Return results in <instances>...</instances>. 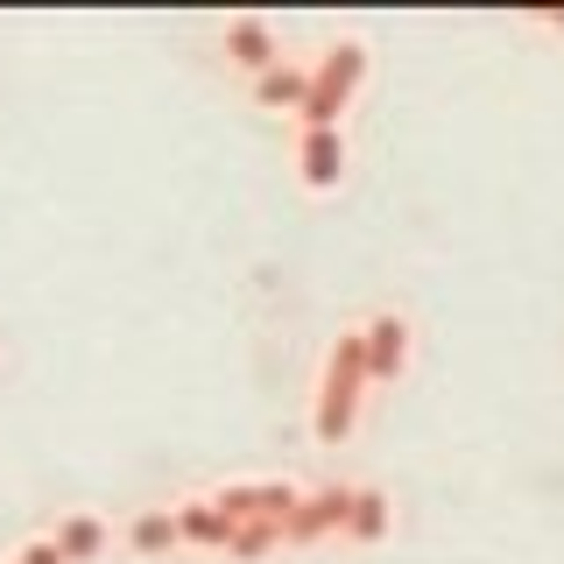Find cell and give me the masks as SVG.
Listing matches in <instances>:
<instances>
[{
	"mask_svg": "<svg viewBox=\"0 0 564 564\" xmlns=\"http://www.w3.org/2000/svg\"><path fill=\"white\" fill-rule=\"evenodd\" d=\"M170 508H176V536H184V551H226L234 529H240L212 494H184V501H170Z\"/></svg>",
	"mask_w": 564,
	"mask_h": 564,
	"instance_id": "cell-7",
	"label": "cell"
},
{
	"mask_svg": "<svg viewBox=\"0 0 564 564\" xmlns=\"http://www.w3.org/2000/svg\"><path fill=\"white\" fill-rule=\"evenodd\" d=\"M254 106L261 113H304V99H311V64H296V57H282L275 70H261L254 85Z\"/></svg>",
	"mask_w": 564,
	"mask_h": 564,
	"instance_id": "cell-9",
	"label": "cell"
},
{
	"mask_svg": "<svg viewBox=\"0 0 564 564\" xmlns=\"http://www.w3.org/2000/svg\"><path fill=\"white\" fill-rule=\"evenodd\" d=\"M367 332L346 325L339 339H332L325 367H317V402H311V437L317 445H346L352 423H360V402H367Z\"/></svg>",
	"mask_w": 564,
	"mask_h": 564,
	"instance_id": "cell-1",
	"label": "cell"
},
{
	"mask_svg": "<svg viewBox=\"0 0 564 564\" xmlns=\"http://www.w3.org/2000/svg\"><path fill=\"white\" fill-rule=\"evenodd\" d=\"M346 128H296V184L304 191H339L346 184Z\"/></svg>",
	"mask_w": 564,
	"mask_h": 564,
	"instance_id": "cell-5",
	"label": "cell"
},
{
	"mask_svg": "<svg viewBox=\"0 0 564 564\" xmlns=\"http://www.w3.org/2000/svg\"><path fill=\"white\" fill-rule=\"evenodd\" d=\"M367 381L375 388H395L402 375H410V352H416V325L402 311H375L367 317Z\"/></svg>",
	"mask_w": 564,
	"mask_h": 564,
	"instance_id": "cell-4",
	"label": "cell"
},
{
	"mask_svg": "<svg viewBox=\"0 0 564 564\" xmlns=\"http://www.w3.org/2000/svg\"><path fill=\"white\" fill-rule=\"evenodd\" d=\"M367 64L375 57H367L360 35H339V43L311 64V99H304V113H296V128H339L346 106L360 99V85H367Z\"/></svg>",
	"mask_w": 564,
	"mask_h": 564,
	"instance_id": "cell-2",
	"label": "cell"
},
{
	"mask_svg": "<svg viewBox=\"0 0 564 564\" xmlns=\"http://www.w3.org/2000/svg\"><path fill=\"white\" fill-rule=\"evenodd\" d=\"M275 551H282V522H240L234 543H226V557H234V564H261V557H275Z\"/></svg>",
	"mask_w": 564,
	"mask_h": 564,
	"instance_id": "cell-12",
	"label": "cell"
},
{
	"mask_svg": "<svg viewBox=\"0 0 564 564\" xmlns=\"http://www.w3.org/2000/svg\"><path fill=\"white\" fill-rule=\"evenodd\" d=\"M388 536H395V501L381 487H360L346 516V543H388Z\"/></svg>",
	"mask_w": 564,
	"mask_h": 564,
	"instance_id": "cell-11",
	"label": "cell"
},
{
	"mask_svg": "<svg viewBox=\"0 0 564 564\" xmlns=\"http://www.w3.org/2000/svg\"><path fill=\"white\" fill-rule=\"evenodd\" d=\"M219 57L234 64L247 85H254L261 70H275V64H282V43H275V29L261 22V14H234V22L219 29Z\"/></svg>",
	"mask_w": 564,
	"mask_h": 564,
	"instance_id": "cell-6",
	"label": "cell"
},
{
	"mask_svg": "<svg viewBox=\"0 0 564 564\" xmlns=\"http://www.w3.org/2000/svg\"><path fill=\"white\" fill-rule=\"evenodd\" d=\"M543 29H551V35H564V14H543Z\"/></svg>",
	"mask_w": 564,
	"mask_h": 564,
	"instance_id": "cell-14",
	"label": "cell"
},
{
	"mask_svg": "<svg viewBox=\"0 0 564 564\" xmlns=\"http://www.w3.org/2000/svg\"><path fill=\"white\" fill-rule=\"evenodd\" d=\"M57 551H64V564H99L106 551H113V522L99 516V508H70V516H57Z\"/></svg>",
	"mask_w": 564,
	"mask_h": 564,
	"instance_id": "cell-8",
	"label": "cell"
},
{
	"mask_svg": "<svg viewBox=\"0 0 564 564\" xmlns=\"http://www.w3.org/2000/svg\"><path fill=\"white\" fill-rule=\"evenodd\" d=\"M352 494H360V487H346V480L304 487V508H296V516L282 522V543H290V551H311V543H325V536H346Z\"/></svg>",
	"mask_w": 564,
	"mask_h": 564,
	"instance_id": "cell-3",
	"label": "cell"
},
{
	"mask_svg": "<svg viewBox=\"0 0 564 564\" xmlns=\"http://www.w3.org/2000/svg\"><path fill=\"white\" fill-rule=\"evenodd\" d=\"M8 564H64V551H57V536L43 529V536H29V543H22V551H14Z\"/></svg>",
	"mask_w": 564,
	"mask_h": 564,
	"instance_id": "cell-13",
	"label": "cell"
},
{
	"mask_svg": "<svg viewBox=\"0 0 564 564\" xmlns=\"http://www.w3.org/2000/svg\"><path fill=\"white\" fill-rule=\"evenodd\" d=\"M120 543H128L134 557H170V551H184V536H176V508H141V516H128Z\"/></svg>",
	"mask_w": 564,
	"mask_h": 564,
	"instance_id": "cell-10",
	"label": "cell"
}]
</instances>
